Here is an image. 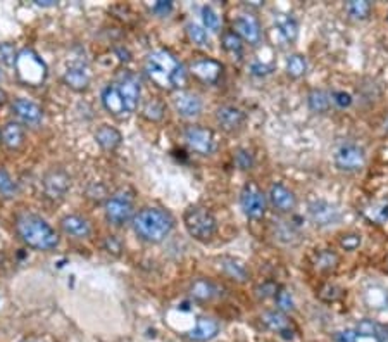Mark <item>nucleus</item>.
Returning <instances> with one entry per match:
<instances>
[{"label":"nucleus","mask_w":388,"mask_h":342,"mask_svg":"<svg viewBox=\"0 0 388 342\" xmlns=\"http://www.w3.org/2000/svg\"><path fill=\"white\" fill-rule=\"evenodd\" d=\"M278 28H280V33L283 35V38L287 40V42H294V40L297 38L298 25L295 23V19L287 18L285 21H281L280 25H278Z\"/></svg>","instance_id":"4c0bfd02"},{"label":"nucleus","mask_w":388,"mask_h":342,"mask_svg":"<svg viewBox=\"0 0 388 342\" xmlns=\"http://www.w3.org/2000/svg\"><path fill=\"white\" fill-rule=\"evenodd\" d=\"M133 230L142 241L157 244L162 242L174 227V218L168 211L159 208H144L131 220Z\"/></svg>","instance_id":"f03ea898"},{"label":"nucleus","mask_w":388,"mask_h":342,"mask_svg":"<svg viewBox=\"0 0 388 342\" xmlns=\"http://www.w3.org/2000/svg\"><path fill=\"white\" fill-rule=\"evenodd\" d=\"M240 206L248 218H263L266 212V195L255 185H245L240 194Z\"/></svg>","instance_id":"9d476101"},{"label":"nucleus","mask_w":388,"mask_h":342,"mask_svg":"<svg viewBox=\"0 0 388 342\" xmlns=\"http://www.w3.org/2000/svg\"><path fill=\"white\" fill-rule=\"evenodd\" d=\"M361 242H363V239H361L359 234H347L341 235L340 239V245L345 251H356L361 245Z\"/></svg>","instance_id":"a19ab883"},{"label":"nucleus","mask_w":388,"mask_h":342,"mask_svg":"<svg viewBox=\"0 0 388 342\" xmlns=\"http://www.w3.org/2000/svg\"><path fill=\"white\" fill-rule=\"evenodd\" d=\"M5 102H8V94H5V92L0 88V106L5 104Z\"/></svg>","instance_id":"49530a36"},{"label":"nucleus","mask_w":388,"mask_h":342,"mask_svg":"<svg viewBox=\"0 0 388 342\" xmlns=\"http://www.w3.org/2000/svg\"><path fill=\"white\" fill-rule=\"evenodd\" d=\"M216 119L223 130L235 132L245 123V112L240 108H235V106H221L216 111Z\"/></svg>","instance_id":"a211bd4d"},{"label":"nucleus","mask_w":388,"mask_h":342,"mask_svg":"<svg viewBox=\"0 0 388 342\" xmlns=\"http://www.w3.org/2000/svg\"><path fill=\"white\" fill-rule=\"evenodd\" d=\"M16 75H18L19 82L29 85V87H38L45 82L47 76V66L42 59L38 58L35 51L31 49H25L18 54L16 59Z\"/></svg>","instance_id":"39448f33"},{"label":"nucleus","mask_w":388,"mask_h":342,"mask_svg":"<svg viewBox=\"0 0 388 342\" xmlns=\"http://www.w3.org/2000/svg\"><path fill=\"white\" fill-rule=\"evenodd\" d=\"M330 94L323 90H313L309 94V108L316 112H326L330 109Z\"/></svg>","instance_id":"7c9ffc66"},{"label":"nucleus","mask_w":388,"mask_h":342,"mask_svg":"<svg viewBox=\"0 0 388 342\" xmlns=\"http://www.w3.org/2000/svg\"><path fill=\"white\" fill-rule=\"evenodd\" d=\"M330 99H331V102L333 104H337L338 108H349L350 104H352V97H350V94H347V92H333V94L330 95Z\"/></svg>","instance_id":"37998d69"},{"label":"nucleus","mask_w":388,"mask_h":342,"mask_svg":"<svg viewBox=\"0 0 388 342\" xmlns=\"http://www.w3.org/2000/svg\"><path fill=\"white\" fill-rule=\"evenodd\" d=\"M142 112L151 121H161L164 118V104L161 101H157V99H152V101H148L144 106V111Z\"/></svg>","instance_id":"c9c22d12"},{"label":"nucleus","mask_w":388,"mask_h":342,"mask_svg":"<svg viewBox=\"0 0 388 342\" xmlns=\"http://www.w3.org/2000/svg\"><path fill=\"white\" fill-rule=\"evenodd\" d=\"M171 9H172L171 2H164V0L155 2V4L152 5V12H155V14H159V16H168L169 12H171Z\"/></svg>","instance_id":"c03bdc74"},{"label":"nucleus","mask_w":388,"mask_h":342,"mask_svg":"<svg viewBox=\"0 0 388 342\" xmlns=\"http://www.w3.org/2000/svg\"><path fill=\"white\" fill-rule=\"evenodd\" d=\"M220 332V323L211 317H201L195 323V327L192 328L188 337L195 342H207L211 339H214Z\"/></svg>","instance_id":"412c9836"},{"label":"nucleus","mask_w":388,"mask_h":342,"mask_svg":"<svg viewBox=\"0 0 388 342\" xmlns=\"http://www.w3.org/2000/svg\"><path fill=\"white\" fill-rule=\"evenodd\" d=\"M187 35L192 40V44L198 45V47H207L209 45V33L207 29L202 26L195 25V23H188L187 25Z\"/></svg>","instance_id":"2f4dec72"},{"label":"nucleus","mask_w":388,"mask_h":342,"mask_svg":"<svg viewBox=\"0 0 388 342\" xmlns=\"http://www.w3.org/2000/svg\"><path fill=\"white\" fill-rule=\"evenodd\" d=\"M337 263H338V256L331 251L318 252L316 261H314L316 268H320V270H331V268L337 267Z\"/></svg>","instance_id":"e433bc0d"},{"label":"nucleus","mask_w":388,"mask_h":342,"mask_svg":"<svg viewBox=\"0 0 388 342\" xmlns=\"http://www.w3.org/2000/svg\"><path fill=\"white\" fill-rule=\"evenodd\" d=\"M16 194H18V184L12 180V177L5 169L0 168V195H4V197H14Z\"/></svg>","instance_id":"72a5a7b5"},{"label":"nucleus","mask_w":388,"mask_h":342,"mask_svg":"<svg viewBox=\"0 0 388 342\" xmlns=\"http://www.w3.org/2000/svg\"><path fill=\"white\" fill-rule=\"evenodd\" d=\"M183 223L188 234L198 242H209L218 230V221H216L214 215L209 209L198 208V206H192L185 211Z\"/></svg>","instance_id":"20e7f679"},{"label":"nucleus","mask_w":388,"mask_h":342,"mask_svg":"<svg viewBox=\"0 0 388 342\" xmlns=\"http://www.w3.org/2000/svg\"><path fill=\"white\" fill-rule=\"evenodd\" d=\"M16 230L26 245L38 251H52L59 245V234L43 218L25 212L18 217Z\"/></svg>","instance_id":"7ed1b4c3"},{"label":"nucleus","mask_w":388,"mask_h":342,"mask_svg":"<svg viewBox=\"0 0 388 342\" xmlns=\"http://www.w3.org/2000/svg\"><path fill=\"white\" fill-rule=\"evenodd\" d=\"M62 80H64V83L69 88H73V90L76 92H81L90 85V71H88L86 66L78 62V64H73L66 69Z\"/></svg>","instance_id":"aec40b11"},{"label":"nucleus","mask_w":388,"mask_h":342,"mask_svg":"<svg viewBox=\"0 0 388 342\" xmlns=\"http://www.w3.org/2000/svg\"><path fill=\"white\" fill-rule=\"evenodd\" d=\"M307 71V61L304 56L294 54L287 59V73L292 78H300L306 75Z\"/></svg>","instance_id":"c756f323"},{"label":"nucleus","mask_w":388,"mask_h":342,"mask_svg":"<svg viewBox=\"0 0 388 342\" xmlns=\"http://www.w3.org/2000/svg\"><path fill=\"white\" fill-rule=\"evenodd\" d=\"M223 49L233 58H240L242 52H244V44H242V38L235 32H227L223 33Z\"/></svg>","instance_id":"c85d7f7f"},{"label":"nucleus","mask_w":388,"mask_h":342,"mask_svg":"<svg viewBox=\"0 0 388 342\" xmlns=\"http://www.w3.org/2000/svg\"><path fill=\"white\" fill-rule=\"evenodd\" d=\"M221 263V270L224 271V275L231 278V280L237 282H247L248 277H250V271L248 268L245 267L242 261L235 260V258H230V256H223L220 260Z\"/></svg>","instance_id":"a878e982"},{"label":"nucleus","mask_w":388,"mask_h":342,"mask_svg":"<svg viewBox=\"0 0 388 342\" xmlns=\"http://www.w3.org/2000/svg\"><path fill=\"white\" fill-rule=\"evenodd\" d=\"M2 144L11 151H18L25 145V130L19 123H8L2 128Z\"/></svg>","instance_id":"393cba45"},{"label":"nucleus","mask_w":388,"mask_h":342,"mask_svg":"<svg viewBox=\"0 0 388 342\" xmlns=\"http://www.w3.org/2000/svg\"><path fill=\"white\" fill-rule=\"evenodd\" d=\"M274 299H276V304L281 313H288V311L294 310V299H292L290 292L285 291V289H280L276 292V295H274Z\"/></svg>","instance_id":"ea45409f"},{"label":"nucleus","mask_w":388,"mask_h":342,"mask_svg":"<svg viewBox=\"0 0 388 342\" xmlns=\"http://www.w3.org/2000/svg\"><path fill=\"white\" fill-rule=\"evenodd\" d=\"M102 104H104V108L107 109L112 116H118V118H121V116H128L126 114L125 102H122L116 82L109 83L107 87L102 90Z\"/></svg>","instance_id":"5701e85b"},{"label":"nucleus","mask_w":388,"mask_h":342,"mask_svg":"<svg viewBox=\"0 0 388 342\" xmlns=\"http://www.w3.org/2000/svg\"><path fill=\"white\" fill-rule=\"evenodd\" d=\"M0 76H2V73H0Z\"/></svg>","instance_id":"09e8293b"},{"label":"nucleus","mask_w":388,"mask_h":342,"mask_svg":"<svg viewBox=\"0 0 388 342\" xmlns=\"http://www.w3.org/2000/svg\"><path fill=\"white\" fill-rule=\"evenodd\" d=\"M185 142L194 152L201 156H209L216 151L214 134L202 126H188L183 134Z\"/></svg>","instance_id":"1a4fd4ad"},{"label":"nucleus","mask_w":388,"mask_h":342,"mask_svg":"<svg viewBox=\"0 0 388 342\" xmlns=\"http://www.w3.org/2000/svg\"><path fill=\"white\" fill-rule=\"evenodd\" d=\"M133 195L128 192H118L105 202V218L109 223L121 227L126 221L133 220Z\"/></svg>","instance_id":"423d86ee"},{"label":"nucleus","mask_w":388,"mask_h":342,"mask_svg":"<svg viewBox=\"0 0 388 342\" xmlns=\"http://www.w3.org/2000/svg\"><path fill=\"white\" fill-rule=\"evenodd\" d=\"M116 85H118L122 102H125L126 114L135 112L138 101H140V83H138V80L133 75H125L116 82Z\"/></svg>","instance_id":"f8f14e48"},{"label":"nucleus","mask_w":388,"mask_h":342,"mask_svg":"<svg viewBox=\"0 0 388 342\" xmlns=\"http://www.w3.org/2000/svg\"><path fill=\"white\" fill-rule=\"evenodd\" d=\"M235 162H237V166L240 169H250L252 164H254V158H252V154L248 151L240 149V151H237V154H235Z\"/></svg>","instance_id":"79ce46f5"},{"label":"nucleus","mask_w":388,"mask_h":342,"mask_svg":"<svg viewBox=\"0 0 388 342\" xmlns=\"http://www.w3.org/2000/svg\"><path fill=\"white\" fill-rule=\"evenodd\" d=\"M172 106L177 109V112L183 118L192 119L197 118L202 112V101L197 94L188 90H180L174 97H172Z\"/></svg>","instance_id":"4468645a"},{"label":"nucleus","mask_w":388,"mask_h":342,"mask_svg":"<svg viewBox=\"0 0 388 342\" xmlns=\"http://www.w3.org/2000/svg\"><path fill=\"white\" fill-rule=\"evenodd\" d=\"M335 164L341 171H359L366 164V154L364 149L352 142H345L335 152Z\"/></svg>","instance_id":"6e6552de"},{"label":"nucleus","mask_w":388,"mask_h":342,"mask_svg":"<svg viewBox=\"0 0 388 342\" xmlns=\"http://www.w3.org/2000/svg\"><path fill=\"white\" fill-rule=\"evenodd\" d=\"M307 215H309V220L320 228L335 227L341 221L340 208L337 204L323 201V199L311 202L309 208H307Z\"/></svg>","instance_id":"0eeeda50"},{"label":"nucleus","mask_w":388,"mask_h":342,"mask_svg":"<svg viewBox=\"0 0 388 342\" xmlns=\"http://www.w3.org/2000/svg\"><path fill=\"white\" fill-rule=\"evenodd\" d=\"M16 59H18V52H16L14 45L8 44H0V62L5 66H14L16 64Z\"/></svg>","instance_id":"58836bf2"},{"label":"nucleus","mask_w":388,"mask_h":342,"mask_svg":"<svg viewBox=\"0 0 388 342\" xmlns=\"http://www.w3.org/2000/svg\"><path fill=\"white\" fill-rule=\"evenodd\" d=\"M145 75L164 90H180L187 83V71L169 51L159 49L145 59Z\"/></svg>","instance_id":"f257e3e1"},{"label":"nucleus","mask_w":388,"mask_h":342,"mask_svg":"<svg viewBox=\"0 0 388 342\" xmlns=\"http://www.w3.org/2000/svg\"><path fill=\"white\" fill-rule=\"evenodd\" d=\"M61 228L66 235L75 239H86L92 234V225L86 218L78 215H68L61 220Z\"/></svg>","instance_id":"6ab92c4d"},{"label":"nucleus","mask_w":388,"mask_h":342,"mask_svg":"<svg viewBox=\"0 0 388 342\" xmlns=\"http://www.w3.org/2000/svg\"><path fill=\"white\" fill-rule=\"evenodd\" d=\"M95 141H97V144L101 145L102 149H105V151H114L116 147L121 145L122 137L116 128H112V126L109 125H102L101 128L95 132Z\"/></svg>","instance_id":"bb28decb"},{"label":"nucleus","mask_w":388,"mask_h":342,"mask_svg":"<svg viewBox=\"0 0 388 342\" xmlns=\"http://www.w3.org/2000/svg\"><path fill=\"white\" fill-rule=\"evenodd\" d=\"M55 4L57 2H54V0H36V5H42V8H52Z\"/></svg>","instance_id":"a18cd8bd"},{"label":"nucleus","mask_w":388,"mask_h":342,"mask_svg":"<svg viewBox=\"0 0 388 342\" xmlns=\"http://www.w3.org/2000/svg\"><path fill=\"white\" fill-rule=\"evenodd\" d=\"M188 71L201 82L207 83V85H216L223 76V64L214 59H197L188 64Z\"/></svg>","instance_id":"9b49d317"},{"label":"nucleus","mask_w":388,"mask_h":342,"mask_svg":"<svg viewBox=\"0 0 388 342\" xmlns=\"http://www.w3.org/2000/svg\"><path fill=\"white\" fill-rule=\"evenodd\" d=\"M202 23H204V28L209 29V32H220V16H218V12H216L214 9L209 8V5L202 8Z\"/></svg>","instance_id":"f704fd0d"},{"label":"nucleus","mask_w":388,"mask_h":342,"mask_svg":"<svg viewBox=\"0 0 388 342\" xmlns=\"http://www.w3.org/2000/svg\"><path fill=\"white\" fill-rule=\"evenodd\" d=\"M345 8H347V12H349L354 19H366L371 12V4L366 2V0H352V2H349Z\"/></svg>","instance_id":"473e14b6"},{"label":"nucleus","mask_w":388,"mask_h":342,"mask_svg":"<svg viewBox=\"0 0 388 342\" xmlns=\"http://www.w3.org/2000/svg\"><path fill=\"white\" fill-rule=\"evenodd\" d=\"M69 187H71V180L64 169H51L43 177V191L51 199H62L68 194Z\"/></svg>","instance_id":"ddd939ff"},{"label":"nucleus","mask_w":388,"mask_h":342,"mask_svg":"<svg viewBox=\"0 0 388 342\" xmlns=\"http://www.w3.org/2000/svg\"><path fill=\"white\" fill-rule=\"evenodd\" d=\"M263 321L270 330L276 332L281 337L292 339L294 337V332H292V323L287 318V315L281 313V311H266L263 315Z\"/></svg>","instance_id":"b1692460"},{"label":"nucleus","mask_w":388,"mask_h":342,"mask_svg":"<svg viewBox=\"0 0 388 342\" xmlns=\"http://www.w3.org/2000/svg\"><path fill=\"white\" fill-rule=\"evenodd\" d=\"M12 111L26 125L36 126L43 119V109L28 99H16L14 104H12Z\"/></svg>","instance_id":"f3484780"},{"label":"nucleus","mask_w":388,"mask_h":342,"mask_svg":"<svg viewBox=\"0 0 388 342\" xmlns=\"http://www.w3.org/2000/svg\"><path fill=\"white\" fill-rule=\"evenodd\" d=\"M235 33L245 42L250 45H257L261 42V25H259L257 18L250 14H240L233 21Z\"/></svg>","instance_id":"2eb2a0df"},{"label":"nucleus","mask_w":388,"mask_h":342,"mask_svg":"<svg viewBox=\"0 0 388 342\" xmlns=\"http://www.w3.org/2000/svg\"><path fill=\"white\" fill-rule=\"evenodd\" d=\"M364 215L370 221L373 223H385L388 220V202L381 201V202H374V204H370L366 209H364Z\"/></svg>","instance_id":"cd10ccee"},{"label":"nucleus","mask_w":388,"mask_h":342,"mask_svg":"<svg viewBox=\"0 0 388 342\" xmlns=\"http://www.w3.org/2000/svg\"><path fill=\"white\" fill-rule=\"evenodd\" d=\"M0 142H2V132H0Z\"/></svg>","instance_id":"de8ad7c7"},{"label":"nucleus","mask_w":388,"mask_h":342,"mask_svg":"<svg viewBox=\"0 0 388 342\" xmlns=\"http://www.w3.org/2000/svg\"><path fill=\"white\" fill-rule=\"evenodd\" d=\"M190 295L194 299H197V301L205 303V301H212V299L223 295V287H220V285L214 284V282L207 280V278H198V280H195L194 284H192Z\"/></svg>","instance_id":"4be33fe9"},{"label":"nucleus","mask_w":388,"mask_h":342,"mask_svg":"<svg viewBox=\"0 0 388 342\" xmlns=\"http://www.w3.org/2000/svg\"><path fill=\"white\" fill-rule=\"evenodd\" d=\"M270 202L273 204V208H276L281 212H290L294 211L295 206H297V197H295L294 192L290 188L285 187L283 184H273L270 188Z\"/></svg>","instance_id":"dca6fc26"}]
</instances>
